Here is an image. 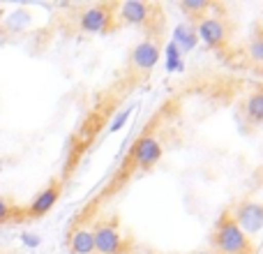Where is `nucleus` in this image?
Here are the masks:
<instances>
[{
  "instance_id": "f257e3e1",
  "label": "nucleus",
  "mask_w": 263,
  "mask_h": 254,
  "mask_svg": "<svg viewBox=\"0 0 263 254\" xmlns=\"http://www.w3.org/2000/svg\"><path fill=\"white\" fill-rule=\"evenodd\" d=\"M215 245L219 247L224 254H242L247 250V236L238 229V224L231 220H222L215 233Z\"/></svg>"
},
{
  "instance_id": "f03ea898",
  "label": "nucleus",
  "mask_w": 263,
  "mask_h": 254,
  "mask_svg": "<svg viewBox=\"0 0 263 254\" xmlns=\"http://www.w3.org/2000/svg\"><path fill=\"white\" fill-rule=\"evenodd\" d=\"M233 222L238 224L242 233H256L263 229V204H242L236 210Z\"/></svg>"
},
{
  "instance_id": "7ed1b4c3",
  "label": "nucleus",
  "mask_w": 263,
  "mask_h": 254,
  "mask_svg": "<svg viewBox=\"0 0 263 254\" xmlns=\"http://www.w3.org/2000/svg\"><path fill=\"white\" fill-rule=\"evenodd\" d=\"M159 56H162L159 53V44H155V42H150V40H143L132 49L129 60H132V67L134 69L148 72V69H153L155 65H157Z\"/></svg>"
},
{
  "instance_id": "20e7f679",
  "label": "nucleus",
  "mask_w": 263,
  "mask_h": 254,
  "mask_svg": "<svg viewBox=\"0 0 263 254\" xmlns=\"http://www.w3.org/2000/svg\"><path fill=\"white\" fill-rule=\"evenodd\" d=\"M92 243L100 254H116L120 252V245H123L116 224H97V229L92 231Z\"/></svg>"
},
{
  "instance_id": "39448f33",
  "label": "nucleus",
  "mask_w": 263,
  "mask_h": 254,
  "mask_svg": "<svg viewBox=\"0 0 263 254\" xmlns=\"http://www.w3.org/2000/svg\"><path fill=\"white\" fill-rule=\"evenodd\" d=\"M132 155H134V162L139 167H150L162 157V143L155 136H141L132 148Z\"/></svg>"
},
{
  "instance_id": "423d86ee",
  "label": "nucleus",
  "mask_w": 263,
  "mask_h": 254,
  "mask_svg": "<svg viewBox=\"0 0 263 254\" xmlns=\"http://www.w3.org/2000/svg\"><path fill=\"white\" fill-rule=\"evenodd\" d=\"M79 26L86 32H106L111 26V14L106 7H90L81 14Z\"/></svg>"
},
{
  "instance_id": "0eeeda50",
  "label": "nucleus",
  "mask_w": 263,
  "mask_h": 254,
  "mask_svg": "<svg viewBox=\"0 0 263 254\" xmlns=\"http://www.w3.org/2000/svg\"><path fill=\"white\" fill-rule=\"evenodd\" d=\"M196 37H201L208 46H217L224 42L227 32H224V26L219 19H203L196 28Z\"/></svg>"
},
{
  "instance_id": "6e6552de",
  "label": "nucleus",
  "mask_w": 263,
  "mask_h": 254,
  "mask_svg": "<svg viewBox=\"0 0 263 254\" xmlns=\"http://www.w3.org/2000/svg\"><path fill=\"white\" fill-rule=\"evenodd\" d=\"M58 194H60V190H58L55 185L46 187L44 192H40V194L32 199V204H30V208H28V213H30L32 217L46 215V213H49V210L55 206V201H58Z\"/></svg>"
},
{
  "instance_id": "1a4fd4ad",
  "label": "nucleus",
  "mask_w": 263,
  "mask_h": 254,
  "mask_svg": "<svg viewBox=\"0 0 263 254\" xmlns=\"http://www.w3.org/2000/svg\"><path fill=\"white\" fill-rule=\"evenodd\" d=\"M196 42H199V37H196V30L194 26H190V23H180V26H176V32H173V44L182 51H192L196 46Z\"/></svg>"
},
{
  "instance_id": "9d476101",
  "label": "nucleus",
  "mask_w": 263,
  "mask_h": 254,
  "mask_svg": "<svg viewBox=\"0 0 263 254\" xmlns=\"http://www.w3.org/2000/svg\"><path fill=\"white\" fill-rule=\"evenodd\" d=\"M120 16H123L125 23H132V26H139L148 19V5L145 3H123L120 5Z\"/></svg>"
},
{
  "instance_id": "9b49d317",
  "label": "nucleus",
  "mask_w": 263,
  "mask_h": 254,
  "mask_svg": "<svg viewBox=\"0 0 263 254\" xmlns=\"http://www.w3.org/2000/svg\"><path fill=\"white\" fill-rule=\"evenodd\" d=\"M69 247L74 254H92L95 252V243H92V231L88 229H77L69 238Z\"/></svg>"
},
{
  "instance_id": "f8f14e48",
  "label": "nucleus",
  "mask_w": 263,
  "mask_h": 254,
  "mask_svg": "<svg viewBox=\"0 0 263 254\" xmlns=\"http://www.w3.org/2000/svg\"><path fill=\"white\" fill-rule=\"evenodd\" d=\"M247 116L252 123H263V93H256L247 100Z\"/></svg>"
},
{
  "instance_id": "ddd939ff",
  "label": "nucleus",
  "mask_w": 263,
  "mask_h": 254,
  "mask_svg": "<svg viewBox=\"0 0 263 254\" xmlns=\"http://www.w3.org/2000/svg\"><path fill=\"white\" fill-rule=\"evenodd\" d=\"M28 23H30V16H28V12H23V9H16V12H12L7 19H5V26H7L12 32L23 30Z\"/></svg>"
},
{
  "instance_id": "4468645a",
  "label": "nucleus",
  "mask_w": 263,
  "mask_h": 254,
  "mask_svg": "<svg viewBox=\"0 0 263 254\" xmlns=\"http://www.w3.org/2000/svg\"><path fill=\"white\" fill-rule=\"evenodd\" d=\"M166 60H168V63H166L168 72H173V69H180V67H182V65H180V49H178L173 42L166 46Z\"/></svg>"
},
{
  "instance_id": "2eb2a0df",
  "label": "nucleus",
  "mask_w": 263,
  "mask_h": 254,
  "mask_svg": "<svg viewBox=\"0 0 263 254\" xmlns=\"http://www.w3.org/2000/svg\"><path fill=\"white\" fill-rule=\"evenodd\" d=\"M12 215H14L12 204H9L7 199H3V196H0V224H3V222H9V220H12Z\"/></svg>"
},
{
  "instance_id": "dca6fc26",
  "label": "nucleus",
  "mask_w": 263,
  "mask_h": 254,
  "mask_svg": "<svg viewBox=\"0 0 263 254\" xmlns=\"http://www.w3.org/2000/svg\"><path fill=\"white\" fill-rule=\"evenodd\" d=\"M250 56H252L254 60H259V63H263V40L252 42V46H250Z\"/></svg>"
},
{
  "instance_id": "f3484780",
  "label": "nucleus",
  "mask_w": 263,
  "mask_h": 254,
  "mask_svg": "<svg viewBox=\"0 0 263 254\" xmlns=\"http://www.w3.org/2000/svg\"><path fill=\"white\" fill-rule=\"evenodd\" d=\"M182 9H187V12H203V9H208V3H196V0H185V3H182Z\"/></svg>"
},
{
  "instance_id": "a211bd4d",
  "label": "nucleus",
  "mask_w": 263,
  "mask_h": 254,
  "mask_svg": "<svg viewBox=\"0 0 263 254\" xmlns=\"http://www.w3.org/2000/svg\"><path fill=\"white\" fill-rule=\"evenodd\" d=\"M21 241H23V245H26V247H32V250H35V247H40L42 238L37 236V233H23Z\"/></svg>"
},
{
  "instance_id": "6ab92c4d",
  "label": "nucleus",
  "mask_w": 263,
  "mask_h": 254,
  "mask_svg": "<svg viewBox=\"0 0 263 254\" xmlns=\"http://www.w3.org/2000/svg\"><path fill=\"white\" fill-rule=\"evenodd\" d=\"M129 116H132V109H127V111H125V114H123V116H118V118H116V120H114V125H111V132L120 130V127H123V125H125V120H127V118H129Z\"/></svg>"
},
{
  "instance_id": "aec40b11",
  "label": "nucleus",
  "mask_w": 263,
  "mask_h": 254,
  "mask_svg": "<svg viewBox=\"0 0 263 254\" xmlns=\"http://www.w3.org/2000/svg\"><path fill=\"white\" fill-rule=\"evenodd\" d=\"M116 254H127V252H116Z\"/></svg>"
}]
</instances>
